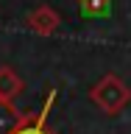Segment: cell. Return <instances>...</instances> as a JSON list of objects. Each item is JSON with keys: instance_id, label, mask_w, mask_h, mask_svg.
Instances as JSON below:
<instances>
[{"instance_id": "1", "label": "cell", "mask_w": 131, "mask_h": 134, "mask_svg": "<svg viewBox=\"0 0 131 134\" xmlns=\"http://www.w3.org/2000/svg\"><path fill=\"white\" fill-rule=\"evenodd\" d=\"M89 98H92V103H95L103 115H117V112H123V109L128 106V100H131V87H128L117 73H106V75H103V78L89 90Z\"/></svg>"}, {"instance_id": "2", "label": "cell", "mask_w": 131, "mask_h": 134, "mask_svg": "<svg viewBox=\"0 0 131 134\" xmlns=\"http://www.w3.org/2000/svg\"><path fill=\"white\" fill-rule=\"evenodd\" d=\"M25 25H28V31L39 34V36H53V34L61 28V17L53 6L48 3H42V6L31 8L28 14H25Z\"/></svg>"}, {"instance_id": "3", "label": "cell", "mask_w": 131, "mask_h": 134, "mask_svg": "<svg viewBox=\"0 0 131 134\" xmlns=\"http://www.w3.org/2000/svg\"><path fill=\"white\" fill-rule=\"evenodd\" d=\"M53 103H56V92L48 95V100H45V106H42L39 112L25 115V120H22V126L17 129V134H56L48 126V115H50V109H53Z\"/></svg>"}, {"instance_id": "4", "label": "cell", "mask_w": 131, "mask_h": 134, "mask_svg": "<svg viewBox=\"0 0 131 134\" xmlns=\"http://www.w3.org/2000/svg\"><path fill=\"white\" fill-rule=\"evenodd\" d=\"M22 90L25 81L20 78V73L8 64H0V100H14Z\"/></svg>"}, {"instance_id": "5", "label": "cell", "mask_w": 131, "mask_h": 134, "mask_svg": "<svg viewBox=\"0 0 131 134\" xmlns=\"http://www.w3.org/2000/svg\"><path fill=\"white\" fill-rule=\"evenodd\" d=\"M28 112H20L14 100H0V134H17Z\"/></svg>"}, {"instance_id": "6", "label": "cell", "mask_w": 131, "mask_h": 134, "mask_svg": "<svg viewBox=\"0 0 131 134\" xmlns=\"http://www.w3.org/2000/svg\"><path fill=\"white\" fill-rule=\"evenodd\" d=\"M75 3H78V8L84 14H103L112 0H75Z\"/></svg>"}]
</instances>
